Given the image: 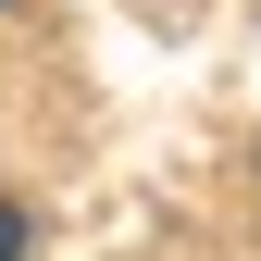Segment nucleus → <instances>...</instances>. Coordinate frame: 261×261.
I'll list each match as a JSON object with an SVG mask.
<instances>
[{
    "instance_id": "f257e3e1",
    "label": "nucleus",
    "mask_w": 261,
    "mask_h": 261,
    "mask_svg": "<svg viewBox=\"0 0 261 261\" xmlns=\"http://www.w3.org/2000/svg\"><path fill=\"white\" fill-rule=\"evenodd\" d=\"M0 261H25V212L13 199H0Z\"/></svg>"
}]
</instances>
